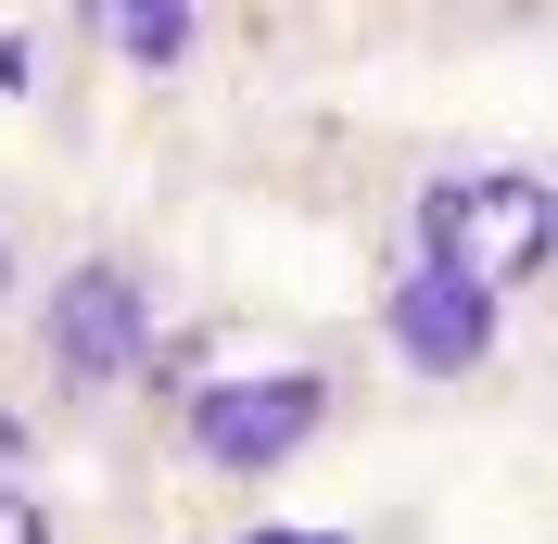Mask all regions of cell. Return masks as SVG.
I'll use <instances>...</instances> for the list:
<instances>
[{
	"label": "cell",
	"mask_w": 558,
	"mask_h": 544,
	"mask_svg": "<svg viewBox=\"0 0 558 544\" xmlns=\"http://www.w3.org/2000/svg\"><path fill=\"white\" fill-rule=\"evenodd\" d=\"M26 368L38 393L64 418H102L140 368H153V342H166V267L140 254V240H76L51 279H26Z\"/></svg>",
	"instance_id": "6da1fadb"
},
{
	"label": "cell",
	"mask_w": 558,
	"mask_h": 544,
	"mask_svg": "<svg viewBox=\"0 0 558 544\" xmlns=\"http://www.w3.org/2000/svg\"><path fill=\"white\" fill-rule=\"evenodd\" d=\"M407 267L483 292L495 317L533 305L558 267V177L533 152H470V165H432L407 190Z\"/></svg>",
	"instance_id": "7a4b0ae2"
},
{
	"label": "cell",
	"mask_w": 558,
	"mask_h": 544,
	"mask_svg": "<svg viewBox=\"0 0 558 544\" xmlns=\"http://www.w3.org/2000/svg\"><path fill=\"white\" fill-rule=\"evenodd\" d=\"M330 431V380L317 368H254V380H204L191 406H178V456L204 481H229V494H254V481H279L305 443Z\"/></svg>",
	"instance_id": "3957f363"
},
{
	"label": "cell",
	"mask_w": 558,
	"mask_h": 544,
	"mask_svg": "<svg viewBox=\"0 0 558 544\" xmlns=\"http://www.w3.org/2000/svg\"><path fill=\"white\" fill-rule=\"evenodd\" d=\"M381 342H393V368H407V380L470 393V380H495V355H508V317H495L483 292H457V279H432V267L393 254V279H381Z\"/></svg>",
	"instance_id": "277c9868"
},
{
	"label": "cell",
	"mask_w": 558,
	"mask_h": 544,
	"mask_svg": "<svg viewBox=\"0 0 558 544\" xmlns=\"http://www.w3.org/2000/svg\"><path fill=\"white\" fill-rule=\"evenodd\" d=\"M76 38H89V51H114L128 76H178L191 51H204V13H89Z\"/></svg>",
	"instance_id": "5b68a950"
},
{
	"label": "cell",
	"mask_w": 558,
	"mask_h": 544,
	"mask_svg": "<svg viewBox=\"0 0 558 544\" xmlns=\"http://www.w3.org/2000/svg\"><path fill=\"white\" fill-rule=\"evenodd\" d=\"M0 544H76V532H64V507H51L38 481H13V469H0Z\"/></svg>",
	"instance_id": "8992f818"
},
{
	"label": "cell",
	"mask_w": 558,
	"mask_h": 544,
	"mask_svg": "<svg viewBox=\"0 0 558 544\" xmlns=\"http://www.w3.org/2000/svg\"><path fill=\"white\" fill-rule=\"evenodd\" d=\"M13 305H26V240H13V215H0V330H13Z\"/></svg>",
	"instance_id": "52a82bcc"
}]
</instances>
